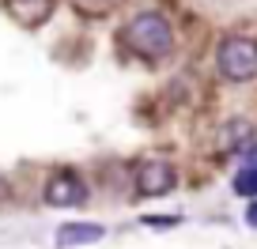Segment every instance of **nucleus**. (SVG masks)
<instances>
[{
	"mask_svg": "<svg viewBox=\"0 0 257 249\" xmlns=\"http://www.w3.org/2000/svg\"><path fill=\"white\" fill-rule=\"evenodd\" d=\"M125 46L137 57H144V61H163L174 49V27L159 12H140L125 27Z\"/></svg>",
	"mask_w": 257,
	"mask_h": 249,
	"instance_id": "obj_1",
	"label": "nucleus"
},
{
	"mask_svg": "<svg viewBox=\"0 0 257 249\" xmlns=\"http://www.w3.org/2000/svg\"><path fill=\"white\" fill-rule=\"evenodd\" d=\"M216 68L227 83H246L257 76V42L242 38V34H231V38L219 42L216 49Z\"/></svg>",
	"mask_w": 257,
	"mask_h": 249,
	"instance_id": "obj_2",
	"label": "nucleus"
},
{
	"mask_svg": "<svg viewBox=\"0 0 257 249\" xmlns=\"http://www.w3.org/2000/svg\"><path fill=\"white\" fill-rule=\"evenodd\" d=\"M42 200L49 208H80L87 200V185H83V177L76 170H57L46 181V189H42Z\"/></svg>",
	"mask_w": 257,
	"mask_h": 249,
	"instance_id": "obj_3",
	"label": "nucleus"
},
{
	"mask_svg": "<svg viewBox=\"0 0 257 249\" xmlns=\"http://www.w3.org/2000/svg\"><path fill=\"white\" fill-rule=\"evenodd\" d=\"M178 185V170L167 159H148L137 170V193L140 196H163Z\"/></svg>",
	"mask_w": 257,
	"mask_h": 249,
	"instance_id": "obj_4",
	"label": "nucleus"
},
{
	"mask_svg": "<svg viewBox=\"0 0 257 249\" xmlns=\"http://www.w3.org/2000/svg\"><path fill=\"white\" fill-rule=\"evenodd\" d=\"M102 226L98 223H64L57 226V245L61 249H76V245H91V241L102 238Z\"/></svg>",
	"mask_w": 257,
	"mask_h": 249,
	"instance_id": "obj_5",
	"label": "nucleus"
},
{
	"mask_svg": "<svg viewBox=\"0 0 257 249\" xmlns=\"http://www.w3.org/2000/svg\"><path fill=\"white\" fill-rule=\"evenodd\" d=\"M8 8H12V16H16L23 27H38L42 19L49 16L53 0H8Z\"/></svg>",
	"mask_w": 257,
	"mask_h": 249,
	"instance_id": "obj_6",
	"label": "nucleus"
},
{
	"mask_svg": "<svg viewBox=\"0 0 257 249\" xmlns=\"http://www.w3.org/2000/svg\"><path fill=\"white\" fill-rule=\"evenodd\" d=\"M246 140H249V125H246V121H227V125H223V136H219V147H223V151H227V147L238 151Z\"/></svg>",
	"mask_w": 257,
	"mask_h": 249,
	"instance_id": "obj_7",
	"label": "nucleus"
},
{
	"mask_svg": "<svg viewBox=\"0 0 257 249\" xmlns=\"http://www.w3.org/2000/svg\"><path fill=\"white\" fill-rule=\"evenodd\" d=\"M231 189H234L238 196H257V166H242L238 174H234Z\"/></svg>",
	"mask_w": 257,
	"mask_h": 249,
	"instance_id": "obj_8",
	"label": "nucleus"
},
{
	"mask_svg": "<svg viewBox=\"0 0 257 249\" xmlns=\"http://www.w3.org/2000/svg\"><path fill=\"white\" fill-rule=\"evenodd\" d=\"M238 155H242V166H257V144L238 147Z\"/></svg>",
	"mask_w": 257,
	"mask_h": 249,
	"instance_id": "obj_9",
	"label": "nucleus"
},
{
	"mask_svg": "<svg viewBox=\"0 0 257 249\" xmlns=\"http://www.w3.org/2000/svg\"><path fill=\"white\" fill-rule=\"evenodd\" d=\"M144 223H148V226H178V223H182V215H167V219H152V215H144Z\"/></svg>",
	"mask_w": 257,
	"mask_h": 249,
	"instance_id": "obj_10",
	"label": "nucleus"
},
{
	"mask_svg": "<svg viewBox=\"0 0 257 249\" xmlns=\"http://www.w3.org/2000/svg\"><path fill=\"white\" fill-rule=\"evenodd\" d=\"M246 223H249V226H257V200L246 208Z\"/></svg>",
	"mask_w": 257,
	"mask_h": 249,
	"instance_id": "obj_11",
	"label": "nucleus"
},
{
	"mask_svg": "<svg viewBox=\"0 0 257 249\" xmlns=\"http://www.w3.org/2000/svg\"><path fill=\"white\" fill-rule=\"evenodd\" d=\"M95 4H98V0H95Z\"/></svg>",
	"mask_w": 257,
	"mask_h": 249,
	"instance_id": "obj_12",
	"label": "nucleus"
}]
</instances>
